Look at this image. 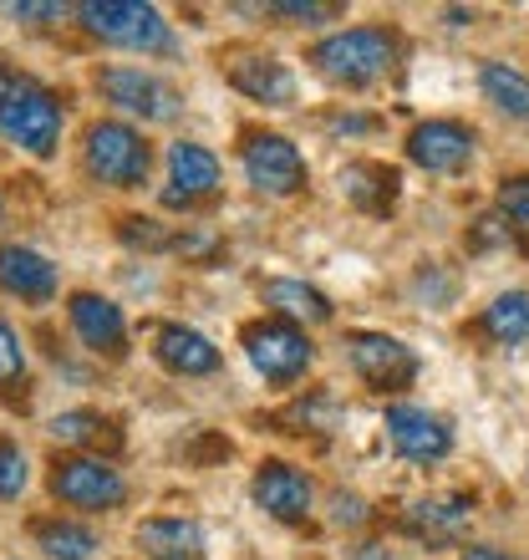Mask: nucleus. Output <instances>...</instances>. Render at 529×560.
I'll use <instances>...</instances> for the list:
<instances>
[{
  "mask_svg": "<svg viewBox=\"0 0 529 560\" xmlns=\"http://www.w3.org/2000/svg\"><path fill=\"white\" fill-rule=\"evenodd\" d=\"M397 31L387 26H352V31H337V36H326L306 51V61L326 82H337V88H372V82H383L387 72L397 67Z\"/></svg>",
  "mask_w": 529,
  "mask_h": 560,
  "instance_id": "f257e3e1",
  "label": "nucleus"
},
{
  "mask_svg": "<svg viewBox=\"0 0 529 560\" xmlns=\"http://www.w3.org/2000/svg\"><path fill=\"white\" fill-rule=\"evenodd\" d=\"M0 133L21 143L36 159H51L61 143V103L42 82L31 77H11V88L0 92Z\"/></svg>",
  "mask_w": 529,
  "mask_h": 560,
  "instance_id": "f03ea898",
  "label": "nucleus"
},
{
  "mask_svg": "<svg viewBox=\"0 0 529 560\" xmlns=\"http://www.w3.org/2000/svg\"><path fill=\"white\" fill-rule=\"evenodd\" d=\"M77 15L107 46H122V51H174V31H168V21L153 5H138V0H87Z\"/></svg>",
  "mask_w": 529,
  "mask_h": 560,
  "instance_id": "7ed1b4c3",
  "label": "nucleus"
},
{
  "mask_svg": "<svg viewBox=\"0 0 529 560\" xmlns=\"http://www.w3.org/2000/svg\"><path fill=\"white\" fill-rule=\"evenodd\" d=\"M82 159H87V174L97 184H113V189H138L148 178V163H153V148L143 143L138 128L128 122H92L87 143H82Z\"/></svg>",
  "mask_w": 529,
  "mask_h": 560,
  "instance_id": "20e7f679",
  "label": "nucleus"
},
{
  "mask_svg": "<svg viewBox=\"0 0 529 560\" xmlns=\"http://www.w3.org/2000/svg\"><path fill=\"white\" fill-rule=\"evenodd\" d=\"M245 341V357H250V368L260 372L264 383L275 387H291L306 377V368L316 362V347L306 341V331L291 322H250L239 331Z\"/></svg>",
  "mask_w": 529,
  "mask_h": 560,
  "instance_id": "39448f33",
  "label": "nucleus"
},
{
  "mask_svg": "<svg viewBox=\"0 0 529 560\" xmlns=\"http://www.w3.org/2000/svg\"><path fill=\"white\" fill-rule=\"evenodd\" d=\"M51 494L72 510H118L128 500V485L122 474L97 454H72V458H57L51 469Z\"/></svg>",
  "mask_w": 529,
  "mask_h": 560,
  "instance_id": "423d86ee",
  "label": "nucleus"
},
{
  "mask_svg": "<svg viewBox=\"0 0 529 560\" xmlns=\"http://www.w3.org/2000/svg\"><path fill=\"white\" fill-rule=\"evenodd\" d=\"M239 163H245V178L270 199H291V194L306 189V159L280 133H250L239 148Z\"/></svg>",
  "mask_w": 529,
  "mask_h": 560,
  "instance_id": "0eeeda50",
  "label": "nucleus"
},
{
  "mask_svg": "<svg viewBox=\"0 0 529 560\" xmlns=\"http://www.w3.org/2000/svg\"><path fill=\"white\" fill-rule=\"evenodd\" d=\"M346 357H352L356 377H362L372 393H402V387H412V377H418L412 347L387 337V331H352V337H346Z\"/></svg>",
  "mask_w": 529,
  "mask_h": 560,
  "instance_id": "6e6552de",
  "label": "nucleus"
},
{
  "mask_svg": "<svg viewBox=\"0 0 529 560\" xmlns=\"http://www.w3.org/2000/svg\"><path fill=\"white\" fill-rule=\"evenodd\" d=\"M97 92L122 113H138L148 122H168L178 113V92L158 77L138 72V67H103L97 72Z\"/></svg>",
  "mask_w": 529,
  "mask_h": 560,
  "instance_id": "1a4fd4ad",
  "label": "nucleus"
},
{
  "mask_svg": "<svg viewBox=\"0 0 529 560\" xmlns=\"http://www.w3.org/2000/svg\"><path fill=\"white\" fill-rule=\"evenodd\" d=\"M387 439H392V448L402 458H412V464H438V458H448V448H454V428H448V418L427 413V408L397 402V408H387Z\"/></svg>",
  "mask_w": 529,
  "mask_h": 560,
  "instance_id": "9d476101",
  "label": "nucleus"
},
{
  "mask_svg": "<svg viewBox=\"0 0 529 560\" xmlns=\"http://www.w3.org/2000/svg\"><path fill=\"white\" fill-rule=\"evenodd\" d=\"M408 159L427 174H458L473 159V128L458 118H427L408 133Z\"/></svg>",
  "mask_w": 529,
  "mask_h": 560,
  "instance_id": "9b49d317",
  "label": "nucleus"
},
{
  "mask_svg": "<svg viewBox=\"0 0 529 560\" xmlns=\"http://www.w3.org/2000/svg\"><path fill=\"white\" fill-rule=\"evenodd\" d=\"M255 504H260L264 515L285 520V525H295V520L310 515V479L295 464H285V458H264L260 474H255L250 485Z\"/></svg>",
  "mask_w": 529,
  "mask_h": 560,
  "instance_id": "f8f14e48",
  "label": "nucleus"
},
{
  "mask_svg": "<svg viewBox=\"0 0 529 560\" xmlns=\"http://www.w3.org/2000/svg\"><path fill=\"white\" fill-rule=\"evenodd\" d=\"M67 316H72L77 337L87 341L92 352H107V357H122L128 347V322H122V311L97 291H77L67 301Z\"/></svg>",
  "mask_w": 529,
  "mask_h": 560,
  "instance_id": "ddd939ff",
  "label": "nucleus"
},
{
  "mask_svg": "<svg viewBox=\"0 0 529 560\" xmlns=\"http://www.w3.org/2000/svg\"><path fill=\"white\" fill-rule=\"evenodd\" d=\"M168 174H174L178 189L163 194V205L189 209L193 199H209V194L220 189V159H214L204 143H174L168 148Z\"/></svg>",
  "mask_w": 529,
  "mask_h": 560,
  "instance_id": "4468645a",
  "label": "nucleus"
},
{
  "mask_svg": "<svg viewBox=\"0 0 529 560\" xmlns=\"http://www.w3.org/2000/svg\"><path fill=\"white\" fill-rule=\"evenodd\" d=\"M153 357L178 377H204V372L220 368V347L199 337L193 326H158L153 331Z\"/></svg>",
  "mask_w": 529,
  "mask_h": 560,
  "instance_id": "2eb2a0df",
  "label": "nucleus"
},
{
  "mask_svg": "<svg viewBox=\"0 0 529 560\" xmlns=\"http://www.w3.org/2000/svg\"><path fill=\"white\" fill-rule=\"evenodd\" d=\"M469 520H473L469 494H427V500H418L402 515V525L418 540H458V535L469 530Z\"/></svg>",
  "mask_w": 529,
  "mask_h": 560,
  "instance_id": "dca6fc26",
  "label": "nucleus"
},
{
  "mask_svg": "<svg viewBox=\"0 0 529 560\" xmlns=\"http://www.w3.org/2000/svg\"><path fill=\"white\" fill-rule=\"evenodd\" d=\"M0 285L21 301H51L57 295V266L26 245H0Z\"/></svg>",
  "mask_w": 529,
  "mask_h": 560,
  "instance_id": "f3484780",
  "label": "nucleus"
},
{
  "mask_svg": "<svg viewBox=\"0 0 529 560\" xmlns=\"http://www.w3.org/2000/svg\"><path fill=\"white\" fill-rule=\"evenodd\" d=\"M230 82H235L250 103L264 107H291L295 103V77L285 61H270V57H239L230 67Z\"/></svg>",
  "mask_w": 529,
  "mask_h": 560,
  "instance_id": "a211bd4d",
  "label": "nucleus"
},
{
  "mask_svg": "<svg viewBox=\"0 0 529 560\" xmlns=\"http://www.w3.org/2000/svg\"><path fill=\"white\" fill-rule=\"evenodd\" d=\"M132 540L148 560H204V530L193 520H143Z\"/></svg>",
  "mask_w": 529,
  "mask_h": 560,
  "instance_id": "6ab92c4d",
  "label": "nucleus"
},
{
  "mask_svg": "<svg viewBox=\"0 0 529 560\" xmlns=\"http://www.w3.org/2000/svg\"><path fill=\"white\" fill-rule=\"evenodd\" d=\"M341 189L362 214H387L397 205V194H402V174L387 168V163H346Z\"/></svg>",
  "mask_w": 529,
  "mask_h": 560,
  "instance_id": "aec40b11",
  "label": "nucleus"
},
{
  "mask_svg": "<svg viewBox=\"0 0 529 560\" xmlns=\"http://www.w3.org/2000/svg\"><path fill=\"white\" fill-rule=\"evenodd\" d=\"M260 301L270 311H280L285 322H306V326H321V322H331V301H326L316 285H306V280H285V276H275V280H264L260 285Z\"/></svg>",
  "mask_w": 529,
  "mask_h": 560,
  "instance_id": "412c9836",
  "label": "nucleus"
},
{
  "mask_svg": "<svg viewBox=\"0 0 529 560\" xmlns=\"http://www.w3.org/2000/svg\"><path fill=\"white\" fill-rule=\"evenodd\" d=\"M479 337H489L494 347H515V341H529V291H509L499 295L494 306L479 316L473 326Z\"/></svg>",
  "mask_w": 529,
  "mask_h": 560,
  "instance_id": "4be33fe9",
  "label": "nucleus"
},
{
  "mask_svg": "<svg viewBox=\"0 0 529 560\" xmlns=\"http://www.w3.org/2000/svg\"><path fill=\"white\" fill-rule=\"evenodd\" d=\"M479 88L504 118H529V77L509 61H484L479 67Z\"/></svg>",
  "mask_w": 529,
  "mask_h": 560,
  "instance_id": "5701e85b",
  "label": "nucleus"
},
{
  "mask_svg": "<svg viewBox=\"0 0 529 560\" xmlns=\"http://www.w3.org/2000/svg\"><path fill=\"white\" fill-rule=\"evenodd\" d=\"M51 439L57 443H72V448H118V428H113V418L92 413V408H72V413H57L51 418Z\"/></svg>",
  "mask_w": 529,
  "mask_h": 560,
  "instance_id": "b1692460",
  "label": "nucleus"
},
{
  "mask_svg": "<svg viewBox=\"0 0 529 560\" xmlns=\"http://www.w3.org/2000/svg\"><path fill=\"white\" fill-rule=\"evenodd\" d=\"M31 535L51 560H87L97 550V535L87 525H77V520H36Z\"/></svg>",
  "mask_w": 529,
  "mask_h": 560,
  "instance_id": "393cba45",
  "label": "nucleus"
},
{
  "mask_svg": "<svg viewBox=\"0 0 529 560\" xmlns=\"http://www.w3.org/2000/svg\"><path fill=\"white\" fill-rule=\"evenodd\" d=\"M31 469H26V454L15 448L11 439H0V500H15L26 489Z\"/></svg>",
  "mask_w": 529,
  "mask_h": 560,
  "instance_id": "a878e982",
  "label": "nucleus"
},
{
  "mask_svg": "<svg viewBox=\"0 0 529 560\" xmlns=\"http://www.w3.org/2000/svg\"><path fill=\"white\" fill-rule=\"evenodd\" d=\"M26 377V352H21V337L0 322V387H11Z\"/></svg>",
  "mask_w": 529,
  "mask_h": 560,
  "instance_id": "bb28decb",
  "label": "nucleus"
},
{
  "mask_svg": "<svg viewBox=\"0 0 529 560\" xmlns=\"http://www.w3.org/2000/svg\"><path fill=\"white\" fill-rule=\"evenodd\" d=\"M499 209L515 224H525V230H529V174L504 178V184H499Z\"/></svg>",
  "mask_w": 529,
  "mask_h": 560,
  "instance_id": "cd10ccee",
  "label": "nucleus"
},
{
  "mask_svg": "<svg viewBox=\"0 0 529 560\" xmlns=\"http://www.w3.org/2000/svg\"><path fill=\"white\" fill-rule=\"evenodd\" d=\"M275 15H285V21H295V26H316V21H331V15H341V5H316V0H280V5H270Z\"/></svg>",
  "mask_w": 529,
  "mask_h": 560,
  "instance_id": "c85d7f7f",
  "label": "nucleus"
},
{
  "mask_svg": "<svg viewBox=\"0 0 529 560\" xmlns=\"http://www.w3.org/2000/svg\"><path fill=\"white\" fill-rule=\"evenodd\" d=\"M122 240H128V245H143V250H163V245H174V240L158 230V220H138V214L122 220Z\"/></svg>",
  "mask_w": 529,
  "mask_h": 560,
  "instance_id": "c756f323",
  "label": "nucleus"
},
{
  "mask_svg": "<svg viewBox=\"0 0 529 560\" xmlns=\"http://www.w3.org/2000/svg\"><path fill=\"white\" fill-rule=\"evenodd\" d=\"M337 525H362L367 520V510H362V500H352V494H337Z\"/></svg>",
  "mask_w": 529,
  "mask_h": 560,
  "instance_id": "7c9ffc66",
  "label": "nucleus"
},
{
  "mask_svg": "<svg viewBox=\"0 0 529 560\" xmlns=\"http://www.w3.org/2000/svg\"><path fill=\"white\" fill-rule=\"evenodd\" d=\"M15 15H26V21H36V15H61V5H11Z\"/></svg>",
  "mask_w": 529,
  "mask_h": 560,
  "instance_id": "2f4dec72",
  "label": "nucleus"
},
{
  "mask_svg": "<svg viewBox=\"0 0 529 560\" xmlns=\"http://www.w3.org/2000/svg\"><path fill=\"white\" fill-rule=\"evenodd\" d=\"M463 560H515V556H504V550H484V546H473V550H463Z\"/></svg>",
  "mask_w": 529,
  "mask_h": 560,
  "instance_id": "473e14b6",
  "label": "nucleus"
},
{
  "mask_svg": "<svg viewBox=\"0 0 529 560\" xmlns=\"http://www.w3.org/2000/svg\"><path fill=\"white\" fill-rule=\"evenodd\" d=\"M11 77H15V72H11V67H0V92L11 88Z\"/></svg>",
  "mask_w": 529,
  "mask_h": 560,
  "instance_id": "72a5a7b5",
  "label": "nucleus"
},
{
  "mask_svg": "<svg viewBox=\"0 0 529 560\" xmlns=\"http://www.w3.org/2000/svg\"><path fill=\"white\" fill-rule=\"evenodd\" d=\"M0 214H5V205H0Z\"/></svg>",
  "mask_w": 529,
  "mask_h": 560,
  "instance_id": "f704fd0d",
  "label": "nucleus"
}]
</instances>
